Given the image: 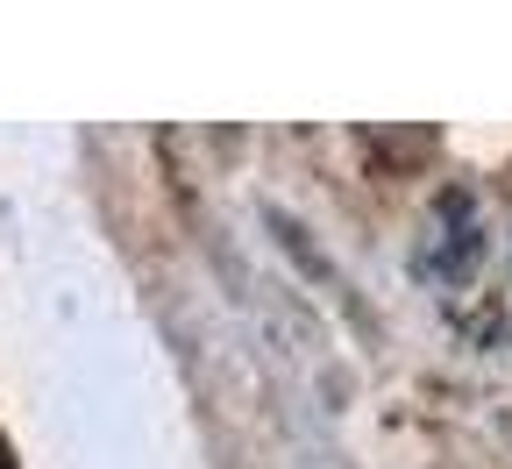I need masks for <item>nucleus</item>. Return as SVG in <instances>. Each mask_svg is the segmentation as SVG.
<instances>
[{"instance_id":"1","label":"nucleus","mask_w":512,"mask_h":469,"mask_svg":"<svg viewBox=\"0 0 512 469\" xmlns=\"http://www.w3.org/2000/svg\"><path fill=\"white\" fill-rule=\"evenodd\" d=\"M477 263H484V207H477V192L448 185L427 207V228L413 242V271L441 292H456V285L477 278Z\"/></svg>"}]
</instances>
